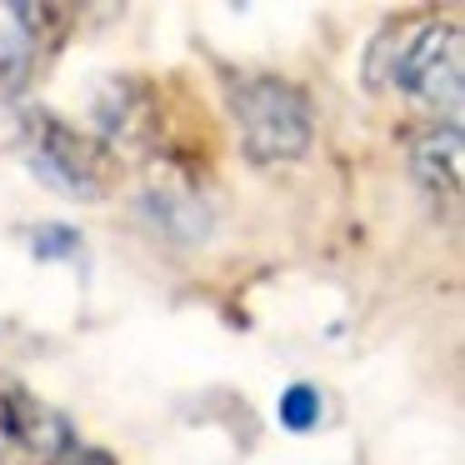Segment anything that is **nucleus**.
Returning a JSON list of instances; mask_svg holds the SVG:
<instances>
[{
	"mask_svg": "<svg viewBox=\"0 0 465 465\" xmlns=\"http://www.w3.org/2000/svg\"><path fill=\"white\" fill-rule=\"evenodd\" d=\"M371 91L411 95L435 115H455L465 101V31L460 21H391L371 45L361 65Z\"/></svg>",
	"mask_w": 465,
	"mask_h": 465,
	"instance_id": "nucleus-1",
	"label": "nucleus"
},
{
	"mask_svg": "<svg viewBox=\"0 0 465 465\" xmlns=\"http://www.w3.org/2000/svg\"><path fill=\"white\" fill-rule=\"evenodd\" d=\"M231 115L241 145L255 165H291L315 141L311 95L281 75H241L231 81Z\"/></svg>",
	"mask_w": 465,
	"mask_h": 465,
	"instance_id": "nucleus-2",
	"label": "nucleus"
},
{
	"mask_svg": "<svg viewBox=\"0 0 465 465\" xmlns=\"http://www.w3.org/2000/svg\"><path fill=\"white\" fill-rule=\"evenodd\" d=\"M21 155L35 181H45L65 201H101L105 195V151L101 141L81 135L71 121L31 105L21 115Z\"/></svg>",
	"mask_w": 465,
	"mask_h": 465,
	"instance_id": "nucleus-3",
	"label": "nucleus"
},
{
	"mask_svg": "<svg viewBox=\"0 0 465 465\" xmlns=\"http://www.w3.org/2000/svg\"><path fill=\"white\" fill-rule=\"evenodd\" d=\"M75 450V435L55 405L21 381H0V465H55Z\"/></svg>",
	"mask_w": 465,
	"mask_h": 465,
	"instance_id": "nucleus-4",
	"label": "nucleus"
},
{
	"mask_svg": "<svg viewBox=\"0 0 465 465\" xmlns=\"http://www.w3.org/2000/svg\"><path fill=\"white\" fill-rule=\"evenodd\" d=\"M141 211L165 241L195 245V241L211 235V205H205V195L195 191L191 181H155V185H145Z\"/></svg>",
	"mask_w": 465,
	"mask_h": 465,
	"instance_id": "nucleus-5",
	"label": "nucleus"
},
{
	"mask_svg": "<svg viewBox=\"0 0 465 465\" xmlns=\"http://www.w3.org/2000/svg\"><path fill=\"white\" fill-rule=\"evenodd\" d=\"M411 175L425 195H460L465 181V135L455 121L430 125L411 141Z\"/></svg>",
	"mask_w": 465,
	"mask_h": 465,
	"instance_id": "nucleus-6",
	"label": "nucleus"
},
{
	"mask_svg": "<svg viewBox=\"0 0 465 465\" xmlns=\"http://www.w3.org/2000/svg\"><path fill=\"white\" fill-rule=\"evenodd\" d=\"M95 125H101L105 145H141L155 131V105L141 81H105L95 95Z\"/></svg>",
	"mask_w": 465,
	"mask_h": 465,
	"instance_id": "nucleus-7",
	"label": "nucleus"
},
{
	"mask_svg": "<svg viewBox=\"0 0 465 465\" xmlns=\"http://www.w3.org/2000/svg\"><path fill=\"white\" fill-rule=\"evenodd\" d=\"M275 420H281L285 430H295V435L315 430V425L325 420V401H321V391H315L311 381L285 385V391H281V401H275Z\"/></svg>",
	"mask_w": 465,
	"mask_h": 465,
	"instance_id": "nucleus-8",
	"label": "nucleus"
},
{
	"mask_svg": "<svg viewBox=\"0 0 465 465\" xmlns=\"http://www.w3.org/2000/svg\"><path fill=\"white\" fill-rule=\"evenodd\" d=\"M81 251V241H75L71 231H41L35 235V255H71Z\"/></svg>",
	"mask_w": 465,
	"mask_h": 465,
	"instance_id": "nucleus-9",
	"label": "nucleus"
}]
</instances>
